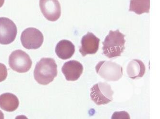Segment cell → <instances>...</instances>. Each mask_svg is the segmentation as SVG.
Here are the masks:
<instances>
[{"label": "cell", "instance_id": "6da1fadb", "mask_svg": "<svg viewBox=\"0 0 160 119\" xmlns=\"http://www.w3.org/2000/svg\"><path fill=\"white\" fill-rule=\"evenodd\" d=\"M57 75V65L52 58H42L37 63L34 76L40 85H47L52 82Z\"/></svg>", "mask_w": 160, "mask_h": 119}, {"label": "cell", "instance_id": "7a4b0ae2", "mask_svg": "<svg viewBox=\"0 0 160 119\" xmlns=\"http://www.w3.org/2000/svg\"><path fill=\"white\" fill-rule=\"evenodd\" d=\"M125 37L118 29L116 31L110 30L102 43L103 54L109 59L121 56L125 49Z\"/></svg>", "mask_w": 160, "mask_h": 119}, {"label": "cell", "instance_id": "3957f363", "mask_svg": "<svg viewBox=\"0 0 160 119\" xmlns=\"http://www.w3.org/2000/svg\"><path fill=\"white\" fill-rule=\"evenodd\" d=\"M95 69L98 75L107 81H118L123 76L122 67L111 61L99 62Z\"/></svg>", "mask_w": 160, "mask_h": 119}, {"label": "cell", "instance_id": "277c9868", "mask_svg": "<svg viewBox=\"0 0 160 119\" xmlns=\"http://www.w3.org/2000/svg\"><path fill=\"white\" fill-rule=\"evenodd\" d=\"M113 91L106 83H97L91 89V99L97 105H105L112 101Z\"/></svg>", "mask_w": 160, "mask_h": 119}, {"label": "cell", "instance_id": "5b68a950", "mask_svg": "<svg viewBox=\"0 0 160 119\" xmlns=\"http://www.w3.org/2000/svg\"><path fill=\"white\" fill-rule=\"evenodd\" d=\"M32 64L30 56L21 50H17L12 53L9 58L10 67L14 71L25 73L29 71Z\"/></svg>", "mask_w": 160, "mask_h": 119}, {"label": "cell", "instance_id": "8992f818", "mask_svg": "<svg viewBox=\"0 0 160 119\" xmlns=\"http://www.w3.org/2000/svg\"><path fill=\"white\" fill-rule=\"evenodd\" d=\"M20 39L24 48L37 49L42 44L44 37L39 29L34 28H28L22 32Z\"/></svg>", "mask_w": 160, "mask_h": 119}, {"label": "cell", "instance_id": "52a82bcc", "mask_svg": "<svg viewBox=\"0 0 160 119\" xmlns=\"http://www.w3.org/2000/svg\"><path fill=\"white\" fill-rule=\"evenodd\" d=\"M18 33L17 26L7 18H0V44L7 45L15 41Z\"/></svg>", "mask_w": 160, "mask_h": 119}, {"label": "cell", "instance_id": "ba28073f", "mask_svg": "<svg viewBox=\"0 0 160 119\" xmlns=\"http://www.w3.org/2000/svg\"><path fill=\"white\" fill-rule=\"evenodd\" d=\"M41 11L50 21H57L61 15V8L58 0H40Z\"/></svg>", "mask_w": 160, "mask_h": 119}, {"label": "cell", "instance_id": "9c48e42d", "mask_svg": "<svg viewBox=\"0 0 160 119\" xmlns=\"http://www.w3.org/2000/svg\"><path fill=\"white\" fill-rule=\"evenodd\" d=\"M100 42V39L92 33L88 32L82 37L81 46L79 49V52L83 56L96 53L99 49Z\"/></svg>", "mask_w": 160, "mask_h": 119}, {"label": "cell", "instance_id": "30bf717a", "mask_svg": "<svg viewBox=\"0 0 160 119\" xmlns=\"http://www.w3.org/2000/svg\"><path fill=\"white\" fill-rule=\"evenodd\" d=\"M62 71L68 81L78 80L83 73V65L79 62L70 60L63 64Z\"/></svg>", "mask_w": 160, "mask_h": 119}, {"label": "cell", "instance_id": "8fae6325", "mask_svg": "<svg viewBox=\"0 0 160 119\" xmlns=\"http://www.w3.org/2000/svg\"><path fill=\"white\" fill-rule=\"evenodd\" d=\"M75 52V45L68 40H61L57 44L55 47L56 54L60 59L62 60L70 59Z\"/></svg>", "mask_w": 160, "mask_h": 119}, {"label": "cell", "instance_id": "7c38bea8", "mask_svg": "<svg viewBox=\"0 0 160 119\" xmlns=\"http://www.w3.org/2000/svg\"><path fill=\"white\" fill-rule=\"evenodd\" d=\"M19 104L18 98L14 94L6 93L0 96V108L6 111H14Z\"/></svg>", "mask_w": 160, "mask_h": 119}, {"label": "cell", "instance_id": "4fadbf2b", "mask_svg": "<svg viewBox=\"0 0 160 119\" xmlns=\"http://www.w3.org/2000/svg\"><path fill=\"white\" fill-rule=\"evenodd\" d=\"M145 71V66L140 60H132L128 63L127 67V74L131 79L135 80L142 77Z\"/></svg>", "mask_w": 160, "mask_h": 119}, {"label": "cell", "instance_id": "5bb4252c", "mask_svg": "<svg viewBox=\"0 0 160 119\" xmlns=\"http://www.w3.org/2000/svg\"><path fill=\"white\" fill-rule=\"evenodd\" d=\"M150 0H130L129 11L134 12L138 15L149 13Z\"/></svg>", "mask_w": 160, "mask_h": 119}, {"label": "cell", "instance_id": "9a60e30c", "mask_svg": "<svg viewBox=\"0 0 160 119\" xmlns=\"http://www.w3.org/2000/svg\"><path fill=\"white\" fill-rule=\"evenodd\" d=\"M8 76V70L4 64L0 63V83L6 79Z\"/></svg>", "mask_w": 160, "mask_h": 119}, {"label": "cell", "instance_id": "2e32d148", "mask_svg": "<svg viewBox=\"0 0 160 119\" xmlns=\"http://www.w3.org/2000/svg\"><path fill=\"white\" fill-rule=\"evenodd\" d=\"M112 119H130V116L127 112H116L113 113Z\"/></svg>", "mask_w": 160, "mask_h": 119}, {"label": "cell", "instance_id": "e0dca14e", "mask_svg": "<svg viewBox=\"0 0 160 119\" xmlns=\"http://www.w3.org/2000/svg\"><path fill=\"white\" fill-rule=\"evenodd\" d=\"M4 119V115L2 111H0V119Z\"/></svg>", "mask_w": 160, "mask_h": 119}, {"label": "cell", "instance_id": "ac0fdd59", "mask_svg": "<svg viewBox=\"0 0 160 119\" xmlns=\"http://www.w3.org/2000/svg\"><path fill=\"white\" fill-rule=\"evenodd\" d=\"M4 3V0H0V8L3 6Z\"/></svg>", "mask_w": 160, "mask_h": 119}]
</instances>
